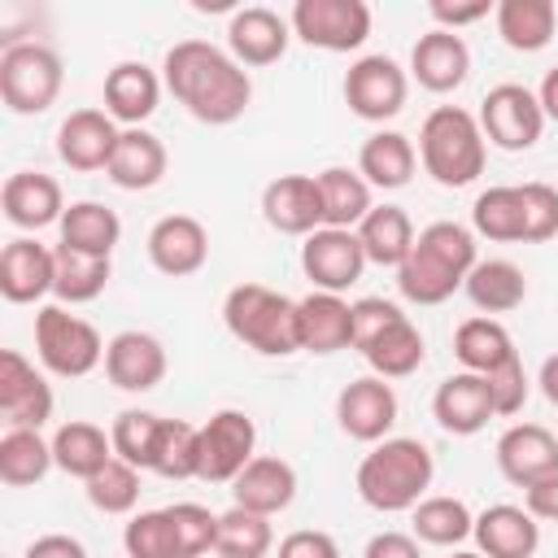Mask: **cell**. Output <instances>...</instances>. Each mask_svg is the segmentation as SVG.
Wrapping results in <instances>:
<instances>
[{
  "mask_svg": "<svg viewBox=\"0 0 558 558\" xmlns=\"http://www.w3.org/2000/svg\"><path fill=\"white\" fill-rule=\"evenodd\" d=\"M166 92L205 126H231L253 100L248 70L209 39H179L161 61Z\"/></svg>",
  "mask_w": 558,
  "mask_h": 558,
  "instance_id": "cell-1",
  "label": "cell"
},
{
  "mask_svg": "<svg viewBox=\"0 0 558 558\" xmlns=\"http://www.w3.org/2000/svg\"><path fill=\"white\" fill-rule=\"evenodd\" d=\"M475 262H480L475 231L462 227V222L440 218V222H427L414 235L410 257L397 266V288L410 305H440L466 283Z\"/></svg>",
  "mask_w": 558,
  "mask_h": 558,
  "instance_id": "cell-2",
  "label": "cell"
},
{
  "mask_svg": "<svg viewBox=\"0 0 558 558\" xmlns=\"http://www.w3.org/2000/svg\"><path fill=\"white\" fill-rule=\"evenodd\" d=\"M432 475H436V458L423 440L388 436L357 462L353 484H357V497L371 510L401 514V510H414L423 501V493L432 488Z\"/></svg>",
  "mask_w": 558,
  "mask_h": 558,
  "instance_id": "cell-3",
  "label": "cell"
},
{
  "mask_svg": "<svg viewBox=\"0 0 558 558\" xmlns=\"http://www.w3.org/2000/svg\"><path fill=\"white\" fill-rule=\"evenodd\" d=\"M418 161L440 187H466L484 174L488 140L480 118L462 105H436L418 126Z\"/></svg>",
  "mask_w": 558,
  "mask_h": 558,
  "instance_id": "cell-4",
  "label": "cell"
},
{
  "mask_svg": "<svg viewBox=\"0 0 558 558\" xmlns=\"http://www.w3.org/2000/svg\"><path fill=\"white\" fill-rule=\"evenodd\" d=\"M222 323L227 331L262 353V357H292L301 353V318H296V301L266 288V283H235L222 296Z\"/></svg>",
  "mask_w": 558,
  "mask_h": 558,
  "instance_id": "cell-5",
  "label": "cell"
},
{
  "mask_svg": "<svg viewBox=\"0 0 558 558\" xmlns=\"http://www.w3.org/2000/svg\"><path fill=\"white\" fill-rule=\"evenodd\" d=\"M61 83H65V65H61L57 48L22 39L0 52V100L9 113H17V118L48 113L61 96Z\"/></svg>",
  "mask_w": 558,
  "mask_h": 558,
  "instance_id": "cell-6",
  "label": "cell"
},
{
  "mask_svg": "<svg viewBox=\"0 0 558 558\" xmlns=\"http://www.w3.org/2000/svg\"><path fill=\"white\" fill-rule=\"evenodd\" d=\"M35 357L48 375L83 379L105 362V340L87 318L70 314L65 305H39V314H35Z\"/></svg>",
  "mask_w": 558,
  "mask_h": 558,
  "instance_id": "cell-7",
  "label": "cell"
},
{
  "mask_svg": "<svg viewBox=\"0 0 558 558\" xmlns=\"http://www.w3.org/2000/svg\"><path fill=\"white\" fill-rule=\"evenodd\" d=\"M475 118H480L484 140L497 144L501 153L532 148L545 135V122H549L545 109H541V100H536V92L523 87V83H497V87H488Z\"/></svg>",
  "mask_w": 558,
  "mask_h": 558,
  "instance_id": "cell-8",
  "label": "cell"
},
{
  "mask_svg": "<svg viewBox=\"0 0 558 558\" xmlns=\"http://www.w3.org/2000/svg\"><path fill=\"white\" fill-rule=\"evenodd\" d=\"M292 35L323 52H357L371 35V4L366 0H296Z\"/></svg>",
  "mask_w": 558,
  "mask_h": 558,
  "instance_id": "cell-9",
  "label": "cell"
},
{
  "mask_svg": "<svg viewBox=\"0 0 558 558\" xmlns=\"http://www.w3.org/2000/svg\"><path fill=\"white\" fill-rule=\"evenodd\" d=\"M253 458H257V427L244 410H218V414H209V423H201L196 480L231 484Z\"/></svg>",
  "mask_w": 558,
  "mask_h": 558,
  "instance_id": "cell-10",
  "label": "cell"
},
{
  "mask_svg": "<svg viewBox=\"0 0 558 558\" xmlns=\"http://www.w3.org/2000/svg\"><path fill=\"white\" fill-rule=\"evenodd\" d=\"M405 96H410V78L384 52L357 57L349 65V74H344V105L362 122H388V118H397L405 109Z\"/></svg>",
  "mask_w": 558,
  "mask_h": 558,
  "instance_id": "cell-11",
  "label": "cell"
},
{
  "mask_svg": "<svg viewBox=\"0 0 558 558\" xmlns=\"http://www.w3.org/2000/svg\"><path fill=\"white\" fill-rule=\"evenodd\" d=\"M366 253L357 231H340V227H318L314 235H305L301 244V270L314 283V292H349L362 270H366Z\"/></svg>",
  "mask_w": 558,
  "mask_h": 558,
  "instance_id": "cell-12",
  "label": "cell"
},
{
  "mask_svg": "<svg viewBox=\"0 0 558 558\" xmlns=\"http://www.w3.org/2000/svg\"><path fill=\"white\" fill-rule=\"evenodd\" d=\"M336 423L344 436L362 440V445H379L388 440L392 423H397V392L388 379L379 375H362V379H349L336 397Z\"/></svg>",
  "mask_w": 558,
  "mask_h": 558,
  "instance_id": "cell-13",
  "label": "cell"
},
{
  "mask_svg": "<svg viewBox=\"0 0 558 558\" xmlns=\"http://www.w3.org/2000/svg\"><path fill=\"white\" fill-rule=\"evenodd\" d=\"M52 384L44 379V371H35V362H26L17 349L0 353V410L9 418V427H44L52 418Z\"/></svg>",
  "mask_w": 558,
  "mask_h": 558,
  "instance_id": "cell-14",
  "label": "cell"
},
{
  "mask_svg": "<svg viewBox=\"0 0 558 558\" xmlns=\"http://www.w3.org/2000/svg\"><path fill=\"white\" fill-rule=\"evenodd\" d=\"M497 471L519 488L558 475V436L541 423H510L497 436Z\"/></svg>",
  "mask_w": 558,
  "mask_h": 558,
  "instance_id": "cell-15",
  "label": "cell"
},
{
  "mask_svg": "<svg viewBox=\"0 0 558 558\" xmlns=\"http://www.w3.org/2000/svg\"><path fill=\"white\" fill-rule=\"evenodd\" d=\"M148 262L170 275V279H187L209 262V231L201 218L192 214H166L153 222L148 231Z\"/></svg>",
  "mask_w": 558,
  "mask_h": 558,
  "instance_id": "cell-16",
  "label": "cell"
},
{
  "mask_svg": "<svg viewBox=\"0 0 558 558\" xmlns=\"http://www.w3.org/2000/svg\"><path fill=\"white\" fill-rule=\"evenodd\" d=\"M57 283V248L39 244L35 235H17L0 253V292L13 305H35Z\"/></svg>",
  "mask_w": 558,
  "mask_h": 558,
  "instance_id": "cell-17",
  "label": "cell"
},
{
  "mask_svg": "<svg viewBox=\"0 0 558 558\" xmlns=\"http://www.w3.org/2000/svg\"><path fill=\"white\" fill-rule=\"evenodd\" d=\"M262 218L279 235H314L323 227V196L314 174H279L262 187Z\"/></svg>",
  "mask_w": 558,
  "mask_h": 558,
  "instance_id": "cell-18",
  "label": "cell"
},
{
  "mask_svg": "<svg viewBox=\"0 0 558 558\" xmlns=\"http://www.w3.org/2000/svg\"><path fill=\"white\" fill-rule=\"evenodd\" d=\"M118 122L105 109H74L61 126H57V157L70 170H109L113 148H118Z\"/></svg>",
  "mask_w": 558,
  "mask_h": 558,
  "instance_id": "cell-19",
  "label": "cell"
},
{
  "mask_svg": "<svg viewBox=\"0 0 558 558\" xmlns=\"http://www.w3.org/2000/svg\"><path fill=\"white\" fill-rule=\"evenodd\" d=\"M288 39H292V22L266 4L235 9L227 22V52L240 65H275L288 52Z\"/></svg>",
  "mask_w": 558,
  "mask_h": 558,
  "instance_id": "cell-20",
  "label": "cell"
},
{
  "mask_svg": "<svg viewBox=\"0 0 558 558\" xmlns=\"http://www.w3.org/2000/svg\"><path fill=\"white\" fill-rule=\"evenodd\" d=\"M105 375L122 392H153L166 379V349L148 331H118L105 344Z\"/></svg>",
  "mask_w": 558,
  "mask_h": 558,
  "instance_id": "cell-21",
  "label": "cell"
},
{
  "mask_svg": "<svg viewBox=\"0 0 558 558\" xmlns=\"http://www.w3.org/2000/svg\"><path fill=\"white\" fill-rule=\"evenodd\" d=\"M432 418H436L449 436H475V432H484L488 418H497L488 379L475 375V371L449 375V379L436 388V397H432Z\"/></svg>",
  "mask_w": 558,
  "mask_h": 558,
  "instance_id": "cell-22",
  "label": "cell"
},
{
  "mask_svg": "<svg viewBox=\"0 0 558 558\" xmlns=\"http://www.w3.org/2000/svg\"><path fill=\"white\" fill-rule=\"evenodd\" d=\"M410 74H414L418 87H427V92H436V96L462 87L466 74H471V48H466V39L453 35V31L432 26V31L418 35V44L410 48Z\"/></svg>",
  "mask_w": 558,
  "mask_h": 558,
  "instance_id": "cell-23",
  "label": "cell"
},
{
  "mask_svg": "<svg viewBox=\"0 0 558 558\" xmlns=\"http://www.w3.org/2000/svg\"><path fill=\"white\" fill-rule=\"evenodd\" d=\"M0 205H4V218L22 231H39V227H52L61 222V214L70 209L65 196H61V183L44 170H17L4 179L0 187Z\"/></svg>",
  "mask_w": 558,
  "mask_h": 558,
  "instance_id": "cell-24",
  "label": "cell"
},
{
  "mask_svg": "<svg viewBox=\"0 0 558 558\" xmlns=\"http://www.w3.org/2000/svg\"><path fill=\"white\" fill-rule=\"evenodd\" d=\"M296 497V471L292 462L275 458V453H257L235 480H231V506L253 510V514H279L288 510Z\"/></svg>",
  "mask_w": 558,
  "mask_h": 558,
  "instance_id": "cell-25",
  "label": "cell"
},
{
  "mask_svg": "<svg viewBox=\"0 0 558 558\" xmlns=\"http://www.w3.org/2000/svg\"><path fill=\"white\" fill-rule=\"evenodd\" d=\"M475 545L484 558H532L541 545V523L527 506L497 501L475 514Z\"/></svg>",
  "mask_w": 558,
  "mask_h": 558,
  "instance_id": "cell-26",
  "label": "cell"
},
{
  "mask_svg": "<svg viewBox=\"0 0 558 558\" xmlns=\"http://www.w3.org/2000/svg\"><path fill=\"white\" fill-rule=\"evenodd\" d=\"M161 74L144 61H118L105 74V113L122 126H140L157 113L161 105Z\"/></svg>",
  "mask_w": 558,
  "mask_h": 558,
  "instance_id": "cell-27",
  "label": "cell"
},
{
  "mask_svg": "<svg viewBox=\"0 0 558 558\" xmlns=\"http://www.w3.org/2000/svg\"><path fill=\"white\" fill-rule=\"evenodd\" d=\"M166 166H170L166 144H161L153 131H144V126H122L118 148H113V161H109L105 174H109V183L122 187V192H148V187H157V183L166 179Z\"/></svg>",
  "mask_w": 558,
  "mask_h": 558,
  "instance_id": "cell-28",
  "label": "cell"
},
{
  "mask_svg": "<svg viewBox=\"0 0 558 558\" xmlns=\"http://www.w3.org/2000/svg\"><path fill=\"white\" fill-rule=\"evenodd\" d=\"M296 318H301V349L305 353H340L353 349V305L336 292H310L296 301Z\"/></svg>",
  "mask_w": 558,
  "mask_h": 558,
  "instance_id": "cell-29",
  "label": "cell"
},
{
  "mask_svg": "<svg viewBox=\"0 0 558 558\" xmlns=\"http://www.w3.org/2000/svg\"><path fill=\"white\" fill-rule=\"evenodd\" d=\"M414 166H418V153H414L410 135H401V131H375L357 148V174L384 192L405 187L414 179Z\"/></svg>",
  "mask_w": 558,
  "mask_h": 558,
  "instance_id": "cell-30",
  "label": "cell"
},
{
  "mask_svg": "<svg viewBox=\"0 0 558 558\" xmlns=\"http://www.w3.org/2000/svg\"><path fill=\"white\" fill-rule=\"evenodd\" d=\"M109 458H118L109 432L96 427V423H87V418H70V423H61V427L52 432V462H57L65 475L83 480V484H87Z\"/></svg>",
  "mask_w": 558,
  "mask_h": 558,
  "instance_id": "cell-31",
  "label": "cell"
},
{
  "mask_svg": "<svg viewBox=\"0 0 558 558\" xmlns=\"http://www.w3.org/2000/svg\"><path fill=\"white\" fill-rule=\"evenodd\" d=\"M318 179V196H323V227H340V231H357V222L375 209L371 201V183L349 170V166H327L314 174Z\"/></svg>",
  "mask_w": 558,
  "mask_h": 558,
  "instance_id": "cell-32",
  "label": "cell"
},
{
  "mask_svg": "<svg viewBox=\"0 0 558 558\" xmlns=\"http://www.w3.org/2000/svg\"><path fill=\"white\" fill-rule=\"evenodd\" d=\"M57 227H61V244L87 257H113L122 240V218L100 201H74Z\"/></svg>",
  "mask_w": 558,
  "mask_h": 558,
  "instance_id": "cell-33",
  "label": "cell"
},
{
  "mask_svg": "<svg viewBox=\"0 0 558 558\" xmlns=\"http://www.w3.org/2000/svg\"><path fill=\"white\" fill-rule=\"evenodd\" d=\"M497 35L514 52H541L558 31V4L554 0H501L493 9Z\"/></svg>",
  "mask_w": 558,
  "mask_h": 558,
  "instance_id": "cell-34",
  "label": "cell"
},
{
  "mask_svg": "<svg viewBox=\"0 0 558 558\" xmlns=\"http://www.w3.org/2000/svg\"><path fill=\"white\" fill-rule=\"evenodd\" d=\"M357 240H362V253L366 262L375 266H401L414 248V222L401 205H375L362 222H357Z\"/></svg>",
  "mask_w": 558,
  "mask_h": 558,
  "instance_id": "cell-35",
  "label": "cell"
},
{
  "mask_svg": "<svg viewBox=\"0 0 558 558\" xmlns=\"http://www.w3.org/2000/svg\"><path fill=\"white\" fill-rule=\"evenodd\" d=\"M514 353H519V349H514L510 331H506L497 318H488V314H475V318L458 323V331H453V357L462 362V371L493 375V371L506 366Z\"/></svg>",
  "mask_w": 558,
  "mask_h": 558,
  "instance_id": "cell-36",
  "label": "cell"
},
{
  "mask_svg": "<svg viewBox=\"0 0 558 558\" xmlns=\"http://www.w3.org/2000/svg\"><path fill=\"white\" fill-rule=\"evenodd\" d=\"M462 292L471 296L475 310H484V314L493 318V314H510V310L523 305V296H527V279H523V270H519L514 262H506V257H488V262H475V270L466 275Z\"/></svg>",
  "mask_w": 558,
  "mask_h": 558,
  "instance_id": "cell-37",
  "label": "cell"
},
{
  "mask_svg": "<svg viewBox=\"0 0 558 558\" xmlns=\"http://www.w3.org/2000/svg\"><path fill=\"white\" fill-rule=\"evenodd\" d=\"M366 366L379 375V379H405L423 366L427 349H423V331L410 323V314H401L384 336H375L366 349H362Z\"/></svg>",
  "mask_w": 558,
  "mask_h": 558,
  "instance_id": "cell-38",
  "label": "cell"
},
{
  "mask_svg": "<svg viewBox=\"0 0 558 558\" xmlns=\"http://www.w3.org/2000/svg\"><path fill=\"white\" fill-rule=\"evenodd\" d=\"M410 527H414V541L453 549L475 532V514H471V506L462 497H445L440 493V497H423L410 510Z\"/></svg>",
  "mask_w": 558,
  "mask_h": 558,
  "instance_id": "cell-39",
  "label": "cell"
},
{
  "mask_svg": "<svg viewBox=\"0 0 558 558\" xmlns=\"http://www.w3.org/2000/svg\"><path fill=\"white\" fill-rule=\"evenodd\" d=\"M52 466V440H44L35 427H9L0 436V480L9 488H31Z\"/></svg>",
  "mask_w": 558,
  "mask_h": 558,
  "instance_id": "cell-40",
  "label": "cell"
},
{
  "mask_svg": "<svg viewBox=\"0 0 558 558\" xmlns=\"http://www.w3.org/2000/svg\"><path fill=\"white\" fill-rule=\"evenodd\" d=\"M113 275V262L109 257H87V253H74L65 244H57V283H52V296L57 305H87L105 292Z\"/></svg>",
  "mask_w": 558,
  "mask_h": 558,
  "instance_id": "cell-41",
  "label": "cell"
},
{
  "mask_svg": "<svg viewBox=\"0 0 558 558\" xmlns=\"http://www.w3.org/2000/svg\"><path fill=\"white\" fill-rule=\"evenodd\" d=\"M471 227L484 240L523 244V201H519V187H510V183L484 187L475 196V205H471Z\"/></svg>",
  "mask_w": 558,
  "mask_h": 558,
  "instance_id": "cell-42",
  "label": "cell"
},
{
  "mask_svg": "<svg viewBox=\"0 0 558 558\" xmlns=\"http://www.w3.org/2000/svg\"><path fill=\"white\" fill-rule=\"evenodd\" d=\"M270 549H275V527L266 514H253L240 506L218 514V541H214L218 558H266Z\"/></svg>",
  "mask_w": 558,
  "mask_h": 558,
  "instance_id": "cell-43",
  "label": "cell"
},
{
  "mask_svg": "<svg viewBox=\"0 0 558 558\" xmlns=\"http://www.w3.org/2000/svg\"><path fill=\"white\" fill-rule=\"evenodd\" d=\"M196 449H201V427L187 418H161V436L153 449V466L161 480H196Z\"/></svg>",
  "mask_w": 558,
  "mask_h": 558,
  "instance_id": "cell-44",
  "label": "cell"
},
{
  "mask_svg": "<svg viewBox=\"0 0 558 558\" xmlns=\"http://www.w3.org/2000/svg\"><path fill=\"white\" fill-rule=\"evenodd\" d=\"M87 501L100 510V514H131L135 501H140V466L122 462V458H109L87 484H83Z\"/></svg>",
  "mask_w": 558,
  "mask_h": 558,
  "instance_id": "cell-45",
  "label": "cell"
},
{
  "mask_svg": "<svg viewBox=\"0 0 558 558\" xmlns=\"http://www.w3.org/2000/svg\"><path fill=\"white\" fill-rule=\"evenodd\" d=\"M157 436H161V414L153 410H122L109 427V440H113V453L140 471L153 466V449H157Z\"/></svg>",
  "mask_w": 558,
  "mask_h": 558,
  "instance_id": "cell-46",
  "label": "cell"
},
{
  "mask_svg": "<svg viewBox=\"0 0 558 558\" xmlns=\"http://www.w3.org/2000/svg\"><path fill=\"white\" fill-rule=\"evenodd\" d=\"M166 514H170V527H174V554L179 558H201V554L214 549L218 514H209L196 501H174V506H166Z\"/></svg>",
  "mask_w": 558,
  "mask_h": 558,
  "instance_id": "cell-47",
  "label": "cell"
},
{
  "mask_svg": "<svg viewBox=\"0 0 558 558\" xmlns=\"http://www.w3.org/2000/svg\"><path fill=\"white\" fill-rule=\"evenodd\" d=\"M122 549L126 558H179L174 554V527L166 510H140L122 527Z\"/></svg>",
  "mask_w": 558,
  "mask_h": 558,
  "instance_id": "cell-48",
  "label": "cell"
},
{
  "mask_svg": "<svg viewBox=\"0 0 558 558\" xmlns=\"http://www.w3.org/2000/svg\"><path fill=\"white\" fill-rule=\"evenodd\" d=\"M519 201H523V244H545L558 235V187L532 179L519 183Z\"/></svg>",
  "mask_w": 558,
  "mask_h": 558,
  "instance_id": "cell-49",
  "label": "cell"
},
{
  "mask_svg": "<svg viewBox=\"0 0 558 558\" xmlns=\"http://www.w3.org/2000/svg\"><path fill=\"white\" fill-rule=\"evenodd\" d=\"M484 379H488V392H493V410H497V418H514V414L523 410V401H527V371H523L519 353H514L506 366H497L493 375H484Z\"/></svg>",
  "mask_w": 558,
  "mask_h": 558,
  "instance_id": "cell-50",
  "label": "cell"
},
{
  "mask_svg": "<svg viewBox=\"0 0 558 558\" xmlns=\"http://www.w3.org/2000/svg\"><path fill=\"white\" fill-rule=\"evenodd\" d=\"M401 318V305H392V301H384V296H362V301H353V349L362 353L375 336H384L392 323Z\"/></svg>",
  "mask_w": 558,
  "mask_h": 558,
  "instance_id": "cell-51",
  "label": "cell"
},
{
  "mask_svg": "<svg viewBox=\"0 0 558 558\" xmlns=\"http://www.w3.org/2000/svg\"><path fill=\"white\" fill-rule=\"evenodd\" d=\"M279 558H340V545L331 532L318 527H296L279 541Z\"/></svg>",
  "mask_w": 558,
  "mask_h": 558,
  "instance_id": "cell-52",
  "label": "cell"
},
{
  "mask_svg": "<svg viewBox=\"0 0 558 558\" xmlns=\"http://www.w3.org/2000/svg\"><path fill=\"white\" fill-rule=\"evenodd\" d=\"M427 13H432V22H436L440 31H453V35H458V26H471V22L488 17V0H475V4H449V0H432V4H427Z\"/></svg>",
  "mask_w": 558,
  "mask_h": 558,
  "instance_id": "cell-53",
  "label": "cell"
},
{
  "mask_svg": "<svg viewBox=\"0 0 558 558\" xmlns=\"http://www.w3.org/2000/svg\"><path fill=\"white\" fill-rule=\"evenodd\" d=\"M362 558H423L418 541L410 532H375L362 549Z\"/></svg>",
  "mask_w": 558,
  "mask_h": 558,
  "instance_id": "cell-54",
  "label": "cell"
},
{
  "mask_svg": "<svg viewBox=\"0 0 558 558\" xmlns=\"http://www.w3.org/2000/svg\"><path fill=\"white\" fill-rule=\"evenodd\" d=\"M22 558H87V549H83V541H78V536H65V532H48V536L31 541Z\"/></svg>",
  "mask_w": 558,
  "mask_h": 558,
  "instance_id": "cell-55",
  "label": "cell"
},
{
  "mask_svg": "<svg viewBox=\"0 0 558 558\" xmlns=\"http://www.w3.org/2000/svg\"><path fill=\"white\" fill-rule=\"evenodd\" d=\"M523 506H527L536 519L558 523V475H549V480H541V484L523 488Z\"/></svg>",
  "mask_w": 558,
  "mask_h": 558,
  "instance_id": "cell-56",
  "label": "cell"
},
{
  "mask_svg": "<svg viewBox=\"0 0 558 558\" xmlns=\"http://www.w3.org/2000/svg\"><path fill=\"white\" fill-rule=\"evenodd\" d=\"M536 100H541V109H545V118L549 122H558V65L541 78V87H536Z\"/></svg>",
  "mask_w": 558,
  "mask_h": 558,
  "instance_id": "cell-57",
  "label": "cell"
},
{
  "mask_svg": "<svg viewBox=\"0 0 558 558\" xmlns=\"http://www.w3.org/2000/svg\"><path fill=\"white\" fill-rule=\"evenodd\" d=\"M536 384H541L545 401H549V405H558V353L541 362V379H536Z\"/></svg>",
  "mask_w": 558,
  "mask_h": 558,
  "instance_id": "cell-58",
  "label": "cell"
},
{
  "mask_svg": "<svg viewBox=\"0 0 558 558\" xmlns=\"http://www.w3.org/2000/svg\"><path fill=\"white\" fill-rule=\"evenodd\" d=\"M449 558H484V554H480V549H453Z\"/></svg>",
  "mask_w": 558,
  "mask_h": 558,
  "instance_id": "cell-59",
  "label": "cell"
}]
</instances>
